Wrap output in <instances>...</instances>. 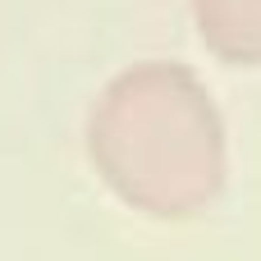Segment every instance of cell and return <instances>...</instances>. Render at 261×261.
Wrapping results in <instances>:
<instances>
[{"label": "cell", "mask_w": 261, "mask_h": 261, "mask_svg": "<svg viewBox=\"0 0 261 261\" xmlns=\"http://www.w3.org/2000/svg\"><path fill=\"white\" fill-rule=\"evenodd\" d=\"M87 156L124 206L156 220H188L229 184L225 115L174 60L133 64L106 83L87 115Z\"/></svg>", "instance_id": "obj_1"}, {"label": "cell", "mask_w": 261, "mask_h": 261, "mask_svg": "<svg viewBox=\"0 0 261 261\" xmlns=\"http://www.w3.org/2000/svg\"><path fill=\"white\" fill-rule=\"evenodd\" d=\"M193 14L211 55L229 64H261V0H193Z\"/></svg>", "instance_id": "obj_2"}]
</instances>
